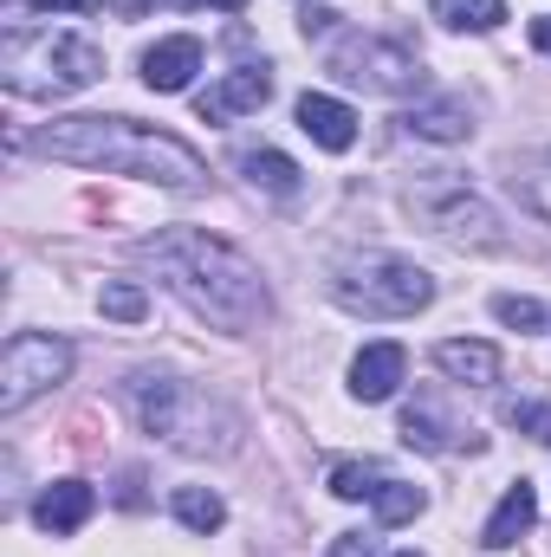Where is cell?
Instances as JSON below:
<instances>
[{"instance_id":"1","label":"cell","mask_w":551,"mask_h":557,"mask_svg":"<svg viewBox=\"0 0 551 557\" xmlns=\"http://www.w3.org/2000/svg\"><path fill=\"white\" fill-rule=\"evenodd\" d=\"M20 149H33V156H46V162H65V169L137 175V182L175 188V195L208 188V162L175 137V131H156V124H137V117H105V111L52 117V124H39L33 137H20Z\"/></svg>"},{"instance_id":"2","label":"cell","mask_w":551,"mask_h":557,"mask_svg":"<svg viewBox=\"0 0 551 557\" xmlns=\"http://www.w3.org/2000/svg\"><path fill=\"white\" fill-rule=\"evenodd\" d=\"M137 260L162 278L195 318H208V324H221V331H254V324L273 311L260 267H254L234 240H221V234L162 227V234L137 240Z\"/></svg>"},{"instance_id":"3","label":"cell","mask_w":551,"mask_h":557,"mask_svg":"<svg viewBox=\"0 0 551 557\" xmlns=\"http://www.w3.org/2000/svg\"><path fill=\"white\" fill-rule=\"evenodd\" d=\"M124 403H131V416H137L143 434H156V441L175 447V454H195V460H228V454H241L247 421L234 416L221 396H208L201 383H182V376H169V370H137V376L124 383Z\"/></svg>"},{"instance_id":"4","label":"cell","mask_w":551,"mask_h":557,"mask_svg":"<svg viewBox=\"0 0 551 557\" xmlns=\"http://www.w3.org/2000/svg\"><path fill=\"white\" fill-rule=\"evenodd\" d=\"M98 78H105V46L72 26H13L0 39V85L13 98L59 104V98L91 91Z\"/></svg>"},{"instance_id":"5","label":"cell","mask_w":551,"mask_h":557,"mask_svg":"<svg viewBox=\"0 0 551 557\" xmlns=\"http://www.w3.org/2000/svg\"><path fill=\"white\" fill-rule=\"evenodd\" d=\"M325 285H331V305L338 311L377 318V324L415 318V311L434 305V273L403 260V253H338Z\"/></svg>"},{"instance_id":"6","label":"cell","mask_w":551,"mask_h":557,"mask_svg":"<svg viewBox=\"0 0 551 557\" xmlns=\"http://www.w3.org/2000/svg\"><path fill=\"white\" fill-rule=\"evenodd\" d=\"M403 208H409L434 240H448L461 253H506L513 247L500 208L487 195H474L461 175H415L409 188H403Z\"/></svg>"},{"instance_id":"7","label":"cell","mask_w":551,"mask_h":557,"mask_svg":"<svg viewBox=\"0 0 551 557\" xmlns=\"http://www.w3.org/2000/svg\"><path fill=\"white\" fill-rule=\"evenodd\" d=\"M325 65L370 98H421L428 91L421 52H409L403 39H383V33H338L325 46Z\"/></svg>"},{"instance_id":"8","label":"cell","mask_w":551,"mask_h":557,"mask_svg":"<svg viewBox=\"0 0 551 557\" xmlns=\"http://www.w3.org/2000/svg\"><path fill=\"white\" fill-rule=\"evenodd\" d=\"M72 376V344L52 331H13L0 350V416H20L26 403H39L46 389H59Z\"/></svg>"},{"instance_id":"9","label":"cell","mask_w":551,"mask_h":557,"mask_svg":"<svg viewBox=\"0 0 551 557\" xmlns=\"http://www.w3.org/2000/svg\"><path fill=\"white\" fill-rule=\"evenodd\" d=\"M267 98H273V65L260 59V65H234L215 91H201V124H228V117H247V111H267Z\"/></svg>"},{"instance_id":"10","label":"cell","mask_w":551,"mask_h":557,"mask_svg":"<svg viewBox=\"0 0 551 557\" xmlns=\"http://www.w3.org/2000/svg\"><path fill=\"white\" fill-rule=\"evenodd\" d=\"M403 376H409V350L403 344H364L357 357H351V396L357 403H390L396 389H403Z\"/></svg>"},{"instance_id":"11","label":"cell","mask_w":551,"mask_h":557,"mask_svg":"<svg viewBox=\"0 0 551 557\" xmlns=\"http://www.w3.org/2000/svg\"><path fill=\"white\" fill-rule=\"evenodd\" d=\"M195 72H201V39L195 33H169V39H156L149 52H143V85L149 91H188L195 85Z\"/></svg>"},{"instance_id":"12","label":"cell","mask_w":551,"mask_h":557,"mask_svg":"<svg viewBox=\"0 0 551 557\" xmlns=\"http://www.w3.org/2000/svg\"><path fill=\"white\" fill-rule=\"evenodd\" d=\"M434 370L448 383H461V389H487V383H500V350L487 337H441L434 344Z\"/></svg>"},{"instance_id":"13","label":"cell","mask_w":551,"mask_h":557,"mask_svg":"<svg viewBox=\"0 0 551 557\" xmlns=\"http://www.w3.org/2000/svg\"><path fill=\"white\" fill-rule=\"evenodd\" d=\"M292 117H298V131H305V137L318 143V149H331V156H344V149L357 143V111H351L344 98H325V91H305Z\"/></svg>"},{"instance_id":"14","label":"cell","mask_w":551,"mask_h":557,"mask_svg":"<svg viewBox=\"0 0 551 557\" xmlns=\"http://www.w3.org/2000/svg\"><path fill=\"white\" fill-rule=\"evenodd\" d=\"M91 512H98V493H91L85 480H52V486L33 499V519H39V532H52V539H72Z\"/></svg>"},{"instance_id":"15","label":"cell","mask_w":551,"mask_h":557,"mask_svg":"<svg viewBox=\"0 0 551 557\" xmlns=\"http://www.w3.org/2000/svg\"><path fill=\"white\" fill-rule=\"evenodd\" d=\"M532 519H539V493H532L526 480H513V486L500 493V506L487 512V525H480V545H487V552H513V545L532 532Z\"/></svg>"},{"instance_id":"16","label":"cell","mask_w":551,"mask_h":557,"mask_svg":"<svg viewBox=\"0 0 551 557\" xmlns=\"http://www.w3.org/2000/svg\"><path fill=\"white\" fill-rule=\"evenodd\" d=\"M403 137L415 143H467L474 137V111L454 98H415L403 111Z\"/></svg>"},{"instance_id":"17","label":"cell","mask_w":551,"mask_h":557,"mask_svg":"<svg viewBox=\"0 0 551 557\" xmlns=\"http://www.w3.org/2000/svg\"><path fill=\"white\" fill-rule=\"evenodd\" d=\"M169 512H175L188 532H201V539L228 525V499H221L215 486H175V493H169Z\"/></svg>"},{"instance_id":"18","label":"cell","mask_w":551,"mask_h":557,"mask_svg":"<svg viewBox=\"0 0 551 557\" xmlns=\"http://www.w3.org/2000/svg\"><path fill=\"white\" fill-rule=\"evenodd\" d=\"M428 13L448 33H500L506 26V0H428Z\"/></svg>"},{"instance_id":"19","label":"cell","mask_w":551,"mask_h":557,"mask_svg":"<svg viewBox=\"0 0 551 557\" xmlns=\"http://www.w3.org/2000/svg\"><path fill=\"white\" fill-rule=\"evenodd\" d=\"M403 441L421 447V454H448V447H480V434H461V428H448V421L434 416V409H421L415 403L409 416H403Z\"/></svg>"},{"instance_id":"20","label":"cell","mask_w":551,"mask_h":557,"mask_svg":"<svg viewBox=\"0 0 551 557\" xmlns=\"http://www.w3.org/2000/svg\"><path fill=\"white\" fill-rule=\"evenodd\" d=\"M241 175L267 195H298V162L279 149H241Z\"/></svg>"},{"instance_id":"21","label":"cell","mask_w":551,"mask_h":557,"mask_svg":"<svg viewBox=\"0 0 551 557\" xmlns=\"http://www.w3.org/2000/svg\"><path fill=\"white\" fill-rule=\"evenodd\" d=\"M383 480H390V467H383V460H338V467H331V499H344V506L377 499V493H383Z\"/></svg>"},{"instance_id":"22","label":"cell","mask_w":551,"mask_h":557,"mask_svg":"<svg viewBox=\"0 0 551 557\" xmlns=\"http://www.w3.org/2000/svg\"><path fill=\"white\" fill-rule=\"evenodd\" d=\"M370 512H377V525H409V519H421V512H428V493L390 473V480H383V493L370 499Z\"/></svg>"},{"instance_id":"23","label":"cell","mask_w":551,"mask_h":557,"mask_svg":"<svg viewBox=\"0 0 551 557\" xmlns=\"http://www.w3.org/2000/svg\"><path fill=\"white\" fill-rule=\"evenodd\" d=\"M98 311H105V318H118V324H143V318H149V292H143L137 278H105Z\"/></svg>"},{"instance_id":"24","label":"cell","mask_w":551,"mask_h":557,"mask_svg":"<svg viewBox=\"0 0 551 557\" xmlns=\"http://www.w3.org/2000/svg\"><path fill=\"white\" fill-rule=\"evenodd\" d=\"M506 182H513L519 208H526V214H539V221L551 227V162H526V169H513Z\"/></svg>"},{"instance_id":"25","label":"cell","mask_w":551,"mask_h":557,"mask_svg":"<svg viewBox=\"0 0 551 557\" xmlns=\"http://www.w3.org/2000/svg\"><path fill=\"white\" fill-rule=\"evenodd\" d=\"M493 318H500L506 331H546V305H539V298H519V292H500V298H493Z\"/></svg>"},{"instance_id":"26","label":"cell","mask_w":551,"mask_h":557,"mask_svg":"<svg viewBox=\"0 0 551 557\" xmlns=\"http://www.w3.org/2000/svg\"><path fill=\"white\" fill-rule=\"evenodd\" d=\"M513 428L551 447V403H519V409H513Z\"/></svg>"},{"instance_id":"27","label":"cell","mask_w":551,"mask_h":557,"mask_svg":"<svg viewBox=\"0 0 551 557\" xmlns=\"http://www.w3.org/2000/svg\"><path fill=\"white\" fill-rule=\"evenodd\" d=\"M298 33H305V39H331V33H338V13H331V7H305Z\"/></svg>"},{"instance_id":"28","label":"cell","mask_w":551,"mask_h":557,"mask_svg":"<svg viewBox=\"0 0 551 557\" xmlns=\"http://www.w3.org/2000/svg\"><path fill=\"white\" fill-rule=\"evenodd\" d=\"M325 557H377V539H364V532H344V539H331V552Z\"/></svg>"},{"instance_id":"29","label":"cell","mask_w":551,"mask_h":557,"mask_svg":"<svg viewBox=\"0 0 551 557\" xmlns=\"http://www.w3.org/2000/svg\"><path fill=\"white\" fill-rule=\"evenodd\" d=\"M33 13H91L98 0H26Z\"/></svg>"},{"instance_id":"30","label":"cell","mask_w":551,"mask_h":557,"mask_svg":"<svg viewBox=\"0 0 551 557\" xmlns=\"http://www.w3.org/2000/svg\"><path fill=\"white\" fill-rule=\"evenodd\" d=\"M532 46L551 59V13H539V20H532Z\"/></svg>"},{"instance_id":"31","label":"cell","mask_w":551,"mask_h":557,"mask_svg":"<svg viewBox=\"0 0 551 557\" xmlns=\"http://www.w3.org/2000/svg\"><path fill=\"white\" fill-rule=\"evenodd\" d=\"M201 7H221V13H241L247 0H201Z\"/></svg>"},{"instance_id":"32","label":"cell","mask_w":551,"mask_h":557,"mask_svg":"<svg viewBox=\"0 0 551 557\" xmlns=\"http://www.w3.org/2000/svg\"><path fill=\"white\" fill-rule=\"evenodd\" d=\"M390 557H421V552H390Z\"/></svg>"}]
</instances>
